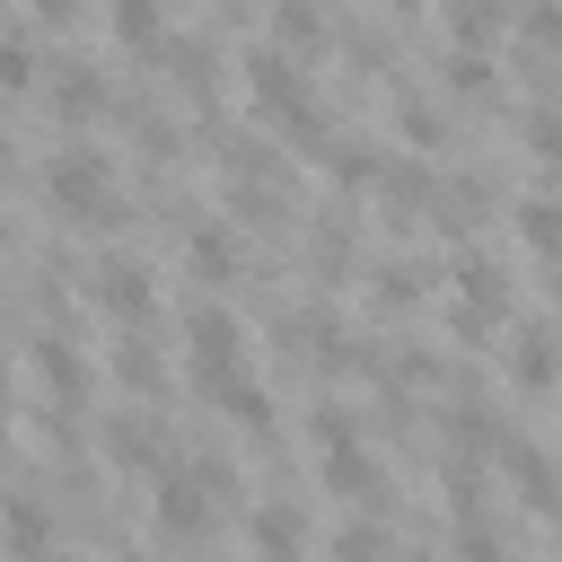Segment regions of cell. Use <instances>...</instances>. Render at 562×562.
<instances>
[{
	"instance_id": "6da1fadb",
	"label": "cell",
	"mask_w": 562,
	"mask_h": 562,
	"mask_svg": "<svg viewBox=\"0 0 562 562\" xmlns=\"http://www.w3.org/2000/svg\"><path fill=\"white\" fill-rule=\"evenodd\" d=\"M44 193H53V211L61 220H79V228H105V220H123V193H114V167H105V149H61L53 167H44Z\"/></svg>"
},
{
	"instance_id": "7a4b0ae2",
	"label": "cell",
	"mask_w": 562,
	"mask_h": 562,
	"mask_svg": "<svg viewBox=\"0 0 562 562\" xmlns=\"http://www.w3.org/2000/svg\"><path fill=\"white\" fill-rule=\"evenodd\" d=\"M237 342H246V334H237L228 307H193V316H184V360H193V378H202L211 395H220L228 378H246V369H237V360H246Z\"/></svg>"
},
{
	"instance_id": "3957f363",
	"label": "cell",
	"mask_w": 562,
	"mask_h": 562,
	"mask_svg": "<svg viewBox=\"0 0 562 562\" xmlns=\"http://www.w3.org/2000/svg\"><path fill=\"white\" fill-rule=\"evenodd\" d=\"M149 518H158L167 544H193V536L211 527V483H202V474H167L158 501H149Z\"/></svg>"
},
{
	"instance_id": "277c9868",
	"label": "cell",
	"mask_w": 562,
	"mask_h": 562,
	"mask_svg": "<svg viewBox=\"0 0 562 562\" xmlns=\"http://www.w3.org/2000/svg\"><path fill=\"white\" fill-rule=\"evenodd\" d=\"M509 378H518L527 395L562 386V351H553V334H544V325H518V342H509Z\"/></svg>"
},
{
	"instance_id": "5b68a950",
	"label": "cell",
	"mask_w": 562,
	"mask_h": 562,
	"mask_svg": "<svg viewBox=\"0 0 562 562\" xmlns=\"http://www.w3.org/2000/svg\"><path fill=\"white\" fill-rule=\"evenodd\" d=\"M97 307L105 316H149V272L140 263H97Z\"/></svg>"
},
{
	"instance_id": "8992f818",
	"label": "cell",
	"mask_w": 562,
	"mask_h": 562,
	"mask_svg": "<svg viewBox=\"0 0 562 562\" xmlns=\"http://www.w3.org/2000/svg\"><path fill=\"white\" fill-rule=\"evenodd\" d=\"M0 536H9V553H26V562H44V544H53V518H44V501H26V492H9V509H0Z\"/></svg>"
},
{
	"instance_id": "52a82bcc",
	"label": "cell",
	"mask_w": 562,
	"mask_h": 562,
	"mask_svg": "<svg viewBox=\"0 0 562 562\" xmlns=\"http://www.w3.org/2000/svg\"><path fill=\"white\" fill-rule=\"evenodd\" d=\"M307 44H325V9L316 0H272V53H307Z\"/></svg>"
},
{
	"instance_id": "ba28073f",
	"label": "cell",
	"mask_w": 562,
	"mask_h": 562,
	"mask_svg": "<svg viewBox=\"0 0 562 562\" xmlns=\"http://www.w3.org/2000/svg\"><path fill=\"white\" fill-rule=\"evenodd\" d=\"M518 246L544 255V263H562V202H553V193H527V202H518Z\"/></svg>"
},
{
	"instance_id": "9c48e42d",
	"label": "cell",
	"mask_w": 562,
	"mask_h": 562,
	"mask_svg": "<svg viewBox=\"0 0 562 562\" xmlns=\"http://www.w3.org/2000/svg\"><path fill=\"white\" fill-rule=\"evenodd\" d=\"M325 483H334L342 501H378V465H369V448H360V439L325 448Z\"/></svg>"
},
{
	"instance_id": "30bf717a",
	"label": "cell",
	"mask_w": 562,
	"mask_h": 562,
	"mask_svg": "<svg viewBox=\"0 0 562 562\" xmlns=\"http://www.w3.org/2000/svg\"><path fill=\"white\" fill-rule=\"evenodd\" d=\"M184 263H193L202 281H228V272H237V237H228V228H193V237H184Z\"/></svg>"
},
{
	"instance_id": "8fae6325",
	"label": "cell",
	"mask_w": 562,
	"mask_h": 562,
	"mask_svg": "<svg viewBox=\"0 0 562 562\" xmlns=\"http://www.w3.org/2000/svg\"><path fill=\"white\" fill-rule=\"evenodd\" d=\"M35 369L53 395H88V360H70V342H35Z\"/></svg>"
},
{
	"instance_id": "7c38bea8",
	"label": "cell",
	"mask_w": 562,
	"mask_h": 562,
	"mask_svg": "<svg viewBox=\"0 0 562 562\" xmlns=\"http://www.w3.org/2000/svg\"><path fill=\"white\" fill-rule=\"evenodd\" d=\"M299 536H307V527H299V509H272V501L255 509V544H263L272 562H290V553H299Z\"/></svg>"
},
{
	"instance_id": "4fadbf2b",
	"label": "cell",
	"mask_w": 562,
	"mask_h": 562,
	"mask_svg": "<svg viewBox=\"0 0 562 562\" xmlns=\"http://www.w3.org/2000/svg\"><path fill=\"white\" fill-rule=\"evenodd\" d=\"M53 105H61V114H79V123H88V114H97V105H105V79H97V70H61V79H53Z\"/></svg>"
},
{
	"instance_id": "5bb4252c",
	"label": "cell",
	"mask_w": 562,
	"mask_h": 562,
	"mask_svg": "<svg viewBox=\"0 0 562 562\" xmlns=\"http://www.w3.org/2000/svg\"><path fill=\"white\" fill-rule=\"evenodd\" d=\"M167 70H176V88H211V70H220V53L184 35V44H167Z\"/></svg>"
},
{
	"instance_id": "9a60e30c",
	"label": "cell",
	"mask_w": 562,
	"mask_h": 562,
	"mask_svg": "<svg viewBox=\"0 0 562 562\" xmlns=\"http://www.w3.org/2000/svg\"><path fill=\"white\" fill-rule=\"evenodd\" d=\"M501 18H509V0H448V26H457L465 44H483Z\"/></svg>"
},
{
	"instance_id": "2e32d148",
	"label": "cell",
	"mask_w": 562,
	"mask_h": 562,
	"mask_svg": "<svg viewBox=\"0 0 562 562\" xmlns=\"http://www.w3.org/2000/svg\"><path fill=\"white\" fill-rule=\"evenodd\" d=\"M448 88H457V97H483V88H492V61H483L474 44H457V53H448Z\"/></svg>"
},
{
	"instance_id": "e0dca14e",
	"label": "cell",
	"mask_w": 562,
	"mask_h": 562,
	"mask_svg": "<svg viewBox=\"0 0 562 562\" xmlns=\"http://www.w3.org/2000/svg\"><path fill=\"white\" fill-rule=\"evenodd\" d=\"M114 35L123 44H158V0H114Z\"/></svg>"
},
{
	"instance_id": "ac0fdd59",
	"label": "cell",
	"mask_w": 562,
	"mask_h": 562,
	"mask_svg": "<svg viewBox=\"0 0 562 562\" xmlns=\"http://www.w3.org/2000/svg\"><path fill=\"white\" fill-rule=\"evenodd\" d=\"M334 553H342V562H386V536L360 518V527H342V536H334Z\"/></svg>"
},
{
	"instance_id": "d6986e66",
	"label": "cell",
	"mask_w": 562,
	"mask_h": 562,
	"mask_svg": "<svg viewBox=\"0 0 562 562\" xmlns=\"http://www.w3.org/2000/svg\"><path fill=\"white\" fill-rule=\"evenodd\" d=\"M35 79V44L26 35H0V88H26Z\"/></svg>"
},
{
	"instance_id": "ffe728a7",
	"label": "cell",
	"mask_w": 562,
	"mask_h": 562,
	"mask_svg": "<svg viewBox=\"0 0 562 562\" xmlns=\"http://www.w3.org/2000/svg\"><path fill=\"white\" fill-rule=\"evenodd\" d=\"M527 149L536 167H562V114H527Z\"/></svg>"
},
{
	"instance_id": "44dd1931",
	"label": "cell",
	"mask_w": 562,
	"mask_h": 562,
	"mask_svg": "<svg viewBox=\"0 0 562 562\" xmlns=\"http://www.w3.org/2000/svg\"><path fill=\"white\" fill-rule=\"evenodd\" d=\"M527 44H562V0H527Z\"/></svg>"
},
{
	"instance_id": "7402d4cb",
	"label": "cell",
	"mask_w": 562,
	"mask_h": 562,
	"mask_svg": "<svg viewBox=\"0 0 562 562\" xmlns=\"http://www.w3.org/2000/svg\"><path fill=\"white\" fill-rule=\"evenodd\" d=\"M395 123H404V140H422V149H430V140H439V132H448V123H439V105H404V114H395Z\"/></svg>"
},
{
	"instance_id": "603a6c76",
	"label": "cell",
	"mask_w": 562,
	"mask_h": 562,
	"mask_svg": "<svg viewBox=\"0 0 562 562\" xmlns=\"http://www.w3.org/2000/svg\"><path fill=\"white\" fill-rule=\"evenodd\" d=\"M457 553H465V562H509V553H501V544H492V536H465V544H457Z\"/></svg>"
},
{
	"instance_id": "cb8c5ba5",
	"label": "cell",
	"mask_w": 562,
	"mask_h": 562,
	"mask_svg": "<svg viewBox=\"0 0 562 562\" xmlns=\"http://www.w3.org/2000/svg\"><path fill=\"white\" fill-rule=\"evenodd\" d=\"M70 9H79V0H35V18H53V26H61Z\"/></svg>"
},
{
	"instance_id": "d4e9b609",
	"label": "cell",
	"mask_w": 562,
	"mask_h": 562,
	"mask_svg": "<svg viewBox=\"0 0 562 562\" xmlns=\"http://www.w3.org/2000/svg\"><path fill=\"white\" fill-rule=\"evenodd\" d=\"M386 9H413V0H386Z\"/></svg>"
},
{
	"instance_id": "484cf974",
	"label": "cell",
	"mask_w": 562,
	"mask_h": 562,
	"mask_svg": "<svg viewBox=\"0 0 562 562\" xmlns=\"http://www.w3.org/2000/svg\"><path fill=\"white\" fill-rule=\"evenodd\" d=\"M132 562H149V553H132Z\"/></svg>"
},
{
	"instance_id": "4316f807",
	"label": "cell",
	"mask_w": 562,
	"mask_h": 562,
	"mask_svg": "<svg viewBox=\"0 0 562 562\" xmlns=\"http://www.w3.org/2000/svg\"><path fill=\"white\" fill-rule=\"evenodd\" d=\"M44 562H61V553H44Z\"/></svg>"
}]
</instances>
